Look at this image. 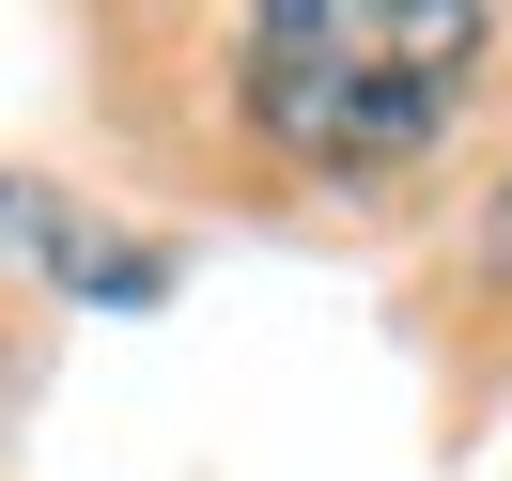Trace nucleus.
<instances>
[{
	"instance_id": "f03ea898",
	"label": "nucleus",
	"mask_w": 512,
	"mask_h": 481,
	"mask_svg": "<svg viewBox=\"0 0 512 481\" xmlns=\"http://www.w3.org/2000/svg\"><path fill=\"white\" fill-rule=\"evenodd\" d=\"M497 264H512V187H497Z\"/></svg>"
},
{
	"instance_id": "f257e3e1",
	"label": "nucleus",
	"mask_w": 512,
	"mask_h": 481,
	"mask_svg": "<svg viewBox=\"0 0 512 481\" xmlns=\"http://www.w3.org/2000/svg\"><path fill=\"white\" fill-rule=\"evenodd\" d=\"M481 47H497V16H466V0H264L233 32V109L264 156L373 187L450 140Z\"/></svg>"
}]
</instances>
